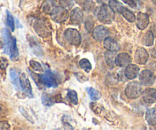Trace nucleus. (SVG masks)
Here are the masks:
<instances>
[{"label": "nucleus", "mask_w": 156, "mask_h": 130, "mask_svg": "<svg viewBox=\"0 0 156 130\" xmlns=\"http://www.w3.org/2000/svg\"><path fill=\"white\" fill-rule=\"evenodd\" d=\"M97 18L104 24H111L115 19V12L109 5L103 4L100 8H97Z\"/></svg>", "instance_id": "nucleus-1"}, {"label": "nucleus", "mask_w": 156, "mask_h": 130, "mask_svg": "<svg viewBox=\"0 0 156 130\" xmlns=\"http://www.w3.org/2000/svg\"><path fill=\"white\" fill-rule=\"evenodd\" d=\"M125 93L128 98L134 100L142 95L143 87H142V85L139 83V82H130L126 87Z\"/></svg>", "instance_id": "nucleus-2"}, {"label": "nucleus", "mask_w": 156, "mask_h": 130, "mask_svg": "<svg viewBox=\"0 0 156 130\" xmlns=\"http://www.w3.org/2000/svg\"><path fill=\"white\" fill-rule=\"evenodd\" d=\"M64 38L72 45L78 46L81 42V36L79 31L74 28H67L64 31Z\"/></svg>", "instance_id": "nucleus-3"}, {"label": "nucleus", "mask_w": 156, "mask_h": 130, "mask_svg": "<svg viewBox=\"0 0 156 130\" xmlns=\"http://www.w3.org/2000/svg\"><path fill=\"white\" fill-rule=\"evenodd\" d=\"M52 20L58 23H63L66 22L69 17L68 12L67 9L61 6H57L53 12L51 13Z\"/></svg>", "instance_id": "nucleus-4"}, {"label": "nucleus", "mask_w": 156, "mask_h": 130, "mask_svg": "<svg viewBox=\"0 0 156 130\" xmlns=\"http://www.w3.org/2000/svg\"><path fill=\"white\" fill-rule=\"evenodd\" d=\"M41 83L47 87H56L58 85L55 74L49 69L44 71V74H41Z\"/></svg>", "instance_id": "nucleus-5"}, {"label": "nucleus", "mask_w": 156, "mask_h": 130, "mask_svg": "<svg viewBox=\"0 0 156 130\" xmlns=\"http://www.w3.org/2000/svg\"><path fill=\"white\" fill-rule=\"evenodd\" d=\"M34 29L39 36L43 37V38H45L50 35V29L48 27V25L45 22L41 19H37L34 22Z\"/></svg>", "instance_id": "nucleus-6"}, {"label": "nucleus", "mask_w": 156, "mask_h": 130, "mask_svg": "<svg viewBox=\"0 0 156 130\" xmlns=\"http://www.w3.org/2000/svg\"><path fill=\"white\" fill-rule=\"evenodd\" d=\"M139 80L144 86H150L154 84L155 77L151 71L148 70H144L139 74Z\"/></svg>", "instance_id": "nucleus-7"}, {"label": "nucleus", "mask_w": 156, "mask_h": 130, "mask_svg": "<svg viewBox=\"0 0 156 130\" xmlns=\"http://www.w3.org/2000/svg\"><path fill=\"white\" fill-rule=\"evenodd\" d=\"M109 30L103 25H98L94 28L93 37L97 41H103L109 36Z\"/></svg>", "instance_id": "nucleus-8"}, {"label": "nucleus", "mask_w": 156, "mask_h": 130, "mask_svg": "<svg viewBox=\"0 0 156 130\" xmlns=\"http://www.w3.org/2000/svg\"><path fill=\"white\" fill-rule=\"evenodd\" d=\"M20 86L22 87V91L28 96V97H33L32 88H31V83L28 80V76L25 74H22L20 76Z\"/></svg>", "instance_id": "nucleus-9"}, {"label": "nucleus", "mask_w": 156, "mask_h": 130, "mask_svg": "<svg viewBox=\"0 0 156 130\" xmlns=\"http://www.w3.org/2000/svg\"><path fill=\"white\" fill-rule=\"evenodd\" d=\"M132 62V58L127 53H120L115 58V65L119 67H126Z\"/></svg>", "instance_id": "nucleus-10"}, {"label": "nucleus", "mask_w": 156, "mask_h": 130, "mask_svg": "<svg viewBox=\"0 0 156 130\" xmlns=\"http://www.w3.org/2000/svg\"><path fill=\"white\" fill-rule=\"evenodd\" d=\"M126 77L129 80H133L136 78L139 74V68L136 64H129L124 71Z\"/></svg>", "instance_id": "nucleus-11"}, {"label": "nucleus", "mask_w": 156, "mask_h": 130, "mask_svg": "<svg viewBox=\"0 0 156 130\" xmlns=\"http://www.w3.org/2000/svg\"><path fill=\"white\" fill-rule=\"evenodd\" d=\"M148 60V53L143 47H139L135 54V61L139 64H145Z\"/></svg>", "instance_id": "nucleus-12"}, {"label": "nucleus", "mask_w": 156, "mask_h": 130, "mask_svg": "<svg viewBox=\"0 0 156 130\" xmlns=\"http://www.w3.org/2000/svg\"><path fill=\"white\" fill-rule=\"evenodd\" d=\"M70 22L74 25H79L83 22V12L80 9L76 8L70 13Z\"/></svg>", "instance_id": "nucleus-13"}, {"label": "nucleus", "mask_w": 156, "mask_h": 130, "mask_svg": "<svg viewBox=\"0 0 156 130\" xmlns=\"http://www.w3.org/2000/svg\"><path fill=\"white\" fill-rule=\"evenodd\" d=\"M137 25L138 28L140 30H144L147 28L149 23V19H148V15L143 12H139L137 15Z\"/></svg>", "instance_id": "nucleus-14"}, {"label": "nucleus", "mask_w": 156, "mask_h": 130, "mask_svg": "<svg viewBox=\"0 0 156 130\" xmlns=\"http://www.w3.org/2000/svg\"><path fill=\"white\" fill-rule=\"evenodd\" d=\"M142 97L145 102L148 104H153L156 102L155 90L151 88H147L142 93Z\"/></svg>", "instance_id": "nucleus-15"}, {"label": "nucleus", "mask_w": 156, "mask_h": 130, "mask_svg": "<svg viewBox=\"0 0 156 130\" xmlns=\"http://www.w3.org/2000/svg\"><path fill=\"white\" fill-rule=\"evenodd\" d=\"M2 38H3L4 41V52L5 54L10 53V46H11L12 43V37L10 35L9 31H8L7 28H4L2 31Z\"/></svg>", "instance_id": "nucleus-16"}, {"label": "nucleus", "mask_w": 156, "mask_h": 130, "mask_svg": "<svg viewBox=\"0 0 156 130\" xmlns=\"http://www.w3.org/2000/svg\"><path fill=\"white\" fill-rule=\"evenodd\" d=\"M58 6L55 0H45L42 4L41 10L46 14L51 15V13L55 10V9Z\"/></svg>", "instance_id": "nucleus-17"}, {"label": "nucleus", "mask_w": 156, "mask_h": 130, "mask_svg": "<svg viewBox=\"0 0 156 130\" xmlns=\"http://www.w3.org/2000/svg\"><path fill=\"white\" fill-rule=\"evenodd\" d=\"M104 47L105 48L107 49L109 51H118L119 50V46L118 44V43L113 40L111 38H106V39L104 40Z\"/></svg>", "instance_id": "nucleus-18"}, {"label": "nucleus", "mask_w": 156, "mask_h": 130, "mask_svg": "<svg viewBox=\"0 0 156 130\" xmlns=\"http://www.w3.org/2000/svg\"><path fill=\"white\" fill-rule=\"evenodd\" d=\"M145 119L150 125H156V109L151 108L145 113Z\"/></svg>", "instance_id": "nucleus-19"}, {"label": "nucleus", "mask_w": 156, "mask_h": 130, "mask_svg": "<svg viewBox=\"0 0 156 130\" xmlns=\"http://www.w3.org/2000/svg\"><path fill=\"white\" fill-rule=\"evenodd\" d=\"M119 12L120 13V14L122 15V16H123V17L125 18L128 22H131V23L132 22H134L135 21H136V16L133 14V12H132L129 9H128L127 8L124 7L123 5L119 9Z\"/></svg>", "instance_id": "nucleus-20"}, {"label": "nucleus", "mask_w": 156, "mask_h": 130, "mask_svg": "<svg viewBox=\"0 0 156 130\" xmlns=\"http://www.w3.org/2000/svg\"><path fill=\"white\" fill-rule=\"evenodd\" d=\"M10 78L14 87L16 88V90H19L20 86V76L19 73L16 69L10 70Z\"/></svg>", "instance_id": "nucleus-21"}, {"label": "nucleus", "mask_w": 156, "mask_h": 130, "mask_svg": "<svg viewBox=\"0 0 156 130\" xmlns=\"http://www.w3.org/2000/svg\"><path fill=\"white\" fill-rule=\"evenodd\" d=\"M10 58L12 61H17L19 59V51H18L16 38L12 39L11 46H10Z\"/></svg>", "instance_id": "nucleus-22"}, {"label": "nucleus", "mask_w": 156, "mask_h": 130, "mask_svg": "<svg viewBox=\"0 0 156 130\" xmlns=\"http://www.w3.org/2000/svg\"><path fill=\"white\" fill-rule=\"evenodd\" d=\"M142 43L145 46H151L154 43V35L151 31H147L142 38Z\"/></svg>", "instance_id": "nucleus-23"}, {"label": "nucleus", "mask_w": 156, "mask_h": 130, "mask_svg": "<svg viewBox=\"0 0 156 130\" xmlns=\"http://www.w3.org/2000/svg\"><path fill=\"white\" fill-rule=\"evenodd\" d=\"M41 101H42V104H44L46 107H51V106L54 105L55 103V99L51 95L48 93H43L42 97H41Z\"/></svg>", "instance_id": "nucleus-24"}, {"label": "nucleus", "mask_w": 156, "mask_h": 130, "mask_svg": "<svg viewBox=\"0 0 156 130\" xmlns=\"http://www.w3.org/2000/svg\"><path fill=\"white\" fill-rule=\"evenodd\" d=\"M67 98L69 99V100L70 101V103L74 105L78 104V97H77V93L75 90H67Z\"/></svg>", "instance_id": "nucleus-25"}, {"label": "nucleus", "mask_w": 156, "mask_h": 130, "mask_svg": "<svg viewBox=\"0 0 156 130\" xmlns=\"http://www.w3.org/2000/svg\"><path fill=\"white\" fill-rule=\"evenodd\" d=\"M79 65H80V68L83 70L84 71H86L87 73H89L90 71L92 69V66H91V64L87 59H81L79 62Z\"/></svg>", "instance_id": "nucleus-26"}, {"label": "nucleus", "mask_w": 156, "mask_h": 130, "mask_svg": "<svg viewBox=\"0 0 156 130\" xmlns=\"http://www.w3.org/2000/svg\"><path fill=\"white\" fill-rule=\"evenodd\" d=\"M87 91L88 94L90 95V99L92 100L97 101L100 98V93L93 87H87Z\"/></svg>", "instance_id": "nucleus-27"}, {"label": "nucleus", "mask_w": 156, "mask_h": 130, "mask_svg": "<svg viewBox=\"0 0 156 130\" xmlns=\"http://www.w3.org/2000/svg\"><path fill=\"white\" fill-rule=\"evenodd\" d=\"M28 70V73H29V75L31 76V77L32 78V80L35 82V83L37 84V86L38 87L41 88L42 86V83H41V74H35V73H33L32 71H30L29 69H27Z\"/></svg>", "instance_id": "nucleus-28"}, {"label": "nucleus", "mask_w": 156, "mask_h": 130, "mask_svg": "<svg viewBox=\"0 0 156 130\" xmlns=\"http://www.w3.org/2000/svg\"><path fill=\"white\" fill-rule=\"evenodd\" d=\"M105 58H106V61L107 64L112 66V65H113V64H115V57L113 51H108L106 52V54H105Z\"/></svg>", "instance_id": "nucleus-29"}, {"label": "nucleus", "mask_w": 156, "mask_h": 130, "mask_svg": "<svg viewBox=\"0 0 156 130\" xmlns=\"http://www.w3.org/2000/svg\"><path fill=\"white\" fill-rule=\"evenodd\" d=\"M6 14H7V25H8L9 28L11 29L12 31H14L15 22H14V19H13L12 15L11 12L9 11L6 12Z\"/></svg>", "instance_id": "nucleus-30"}, {"label": "nucleus", "mask_w": 156, "mask_h": 130, "mask_svg": "<svg viewBox=\"0 0 156 130\" xmlns=\"http://www.w3.org/2000/svg\"><path fill=\"white\" fill-rule=\"evenodd\" d=\"M94 6H95V4L92 0H85L84 2H83V10L87 12L93 11Z\"/></svg>", "instance_id": "nucleus-31"}, {"label": "nucleus", "mask_w": 156, "mask_h": 130, "mask_svg": "<svg viewBox=\"0 0 156 130\" xmlns=\"http://www.w3.org/2000/svg\"><path fill=\"white\" fill-rule=\"evenodd\" d=\"M109 5L114 12H119V9L122 6V4L117 0H109Z\"/></svg>", "instance_id": "nucleus-32"}, {"label": "nucleus", "mask_w": 156, "mask_h": 130, "mask_svg": "<svg viewBox=\"0 0 156 130\" xmlns=\"http://www.w3.org/2000/svg\"><path fill=\"white\" fill-rule=\"evenodd\" d=\"M59 3L60 6L68 10L73 6V0H59Z\"/></svg>", "instance_id": "nucleus-33"}, {"label": "nucleus", "mask_w": 156, "mask_h": 130, "mask_svg": "<svg viewBox=\"0 0 156 130\" xmlns=\"http://www.w3.org/2000/svg\"><path fill=\"white\" fill-rule=\"evenodd\" d=\"M94 20L91 17H88L85 21V27H86V29L87 30L88 32H92L94 31Z\"/></svg>", "instance_id": "nucleus-34"}, {"label": "nucleus", "mask_w": 156, "mask_h": 130, "mask_svg": "<svg viewBox=\"0 0 156 130\" xmlns=\"http://www.w3.org/2000/svg\"><path fill=\"white\" fill-rule=\"evenodd\" d=\"M29 64H30V66H31V68H33V70H34V71H43V68H42V66H41L40 63H38V62H37V61L31 60V61H30Z\"/></svg>", "instance_id": "nucleus-35"}, {"label": "nucleus", "mask_w": 156, "mask_h": 130, "mask_svg": "<svg viewBox=\"0 0 156 130\" xmlns=\"http://www.w3.org/2000/svg\"><path fill=\"white\" fill-rule=\"evenodd\" d=\"M10 127L9 124L5 121H0V130L9 129Z\"/></svg>", "instance_id": "nucleus-36"}, {"label": "nucleus", "mask_w": 156, "mask_h": 130, "mask_svg": "<svg viewBox=\"0 0 156 130\" xmlns=\"http://www.w3.org/2000/svg\"><path fill=\"white\" fill-rule=\"evenodd\" d=\"M7 64H8V63H7L6 60L5 58H1L0 59V68H2V69H5V68L7 67Z\"/></svg>", "instance_id": "nucleus-37"}, {"label": "nucleus", "mask_w": 156, "mask_h": 130, "mask_svg": "<svg viewBox=\"0 0 156 130\" xmlns=\"http://www.w3.org/2000/svg\"><path fill=\"white\" fill-rule=\"evenodd\" d=\"M124 2H125L126 4H128L129 6L131 7H136V2H135L134 0H122Z\"/></svg>", "instance_id": "nucleus-38"}, {"label": "nucleus", "mask_w": 156, "mask_h": 130, "mask_svg": "<svg viewBox=\"0 0 156 130\" xmlns=\"http://www.w3.org/2000/svg\"><path fill=\"white\" fill-rule=\"evenodd\" d=\"M20 111L22 112V114H23L24 116H25V117L27 118V119H29V120L31 121V122H33V121H32V119H31V116H30L29 115H28V113H27V111H25V110H24V109H23V110H22V107H20Z\"/></svg>", "instance_id": "nucleus-39"}, {"label": "nucleus", "mask_w": 156, "mask_h": 130, "mask_svg": "<svg viewBox=\"0 0 156 130\" xmlns=\"http://www.w3.org/2000/svg\"><path fill=\"white\" fill-rule=\"evenodd\" d=\"M97 2H98V3H100V4H106V2H109V0H97Z\"/></svg>", "instance_id": "nucleus-40"}, {"label": "nucleus", "mask_w": 156, "mask_h": 130, "mask_svg": "<svg viewBox=\"0 0 156 130\" xmlns=\"http://www.w3.org/2000/svg\"><path fill=\"white\" fill-rule=\"evenodd\" d=\"M151 1L153 2V3H154L156 5V0H151Z\"/></svg>", "instance_id": "nucleus-41"}, {"label": "nucleus", "mask_w": 156, "mask_h": 130, "mask_svg": "<svg viewBox=\"0 0 156 130\" xmlns=\"http://www.w3.org/2000/svg\"><path fill=\"white\" fill-rule=\"evenodd\" d=\"M155 97H156V90H155Z\"/></svg>", "instance_id": "nucleus-42"}]
</instances>
